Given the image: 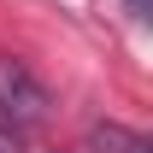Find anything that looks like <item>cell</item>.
<instances>
[{"mask_svg":"<svg viewBox=\"0 0 153 153\" xmlns=\"http://www.w3.org/2000/svg\"><path fill=\"white\" fill-rule=\"evenodd\" d=\"M88 147L94 153H153V141L135 135V130H124V124H94L88 130Z\"/></svg>","mask_w":153,"mask_h":153,"instance_id":"2","label":"cell"},{"mask_svg":"<svg viewBox=\"0 0 153 153\" xmlns=\"http://www.w3.org/2000/svg\"><path fill=\"white\" fill-rule=\"evenodd\" d=\"M47 112H53L47 82H41L24 59L0 53V124H6V130H36V124H47Z\"/></svg>","mask_w":153,"mask_h":153,"instance_id":"1","label":"cell"},{"mask_svg":"<svg viewBox=\"0 0 153 153\" xmlns=\"http://www.w3.org/2000/svg\"><path fill=\"white\" fill-rule=\"evenodd\" d=\"M130 12H135V18H147V0H130Z\"/></svg>","mask_w":153,"mask_h":153,"instance_id":"3","label":"cell"}]
</instances>
